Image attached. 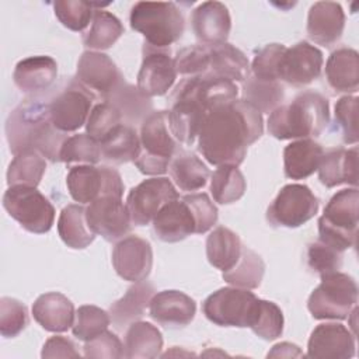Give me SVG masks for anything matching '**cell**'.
I'll list each match as a JSON object with an SVG mask.
<instances>
[{"instance_id": "47", "label": "cell", "mask_w": 359, "mask_h": 359, "mask_svg": "<svg viewBox=\"0 0 359 359\" xmlns=\"http://www.w3.org/2000/svg\"><path fill=\"white\" fill-rule=\"evenodd\" d=\"M122 123L118 109L109 102H100L91 108L86 122V133L101 143L116 126Z\"/></svg>"}, {"instance_id": "31", "label": "cell", "mask_w": 359, "mask_h": 359, "mask_svg": "<svg viewBox=\"0 0 359 359\" xmlns=\"http://www.w3.org/2000/svg\"><path fill=\"white\" fill-rule=\"evenodd\" d=\"M154 292L156 290L151 283L146 280L135 282V285H132L119 300L111 304L109 317L112 324L118 330H122L123 327L142 318Z\"/></svg>"}, {"instance_id": "34", "label": "cell", "mask_w": 359, "mask_h": 359, "mask_svg": "<svg viewBox=\"0 0 359 359\" xmlns=\"http://www.w3.org/2000/svg\"><path fill=\"white\" fill-rule=\"evenodd\" d=\"M105 102L114 105L128 125L142 123L151 112L153 102L137 87L125 80L105 98Z\"/></svg>"}, {"instance_id": "16", "label": "cell", "mask_w": 359, "mask_h": 359, "mask_svg": "<svg viewBox=\"0 0 359 359\" xmlns=\"http://www.w3.org/2000/svg\"><path fill=\"white\" fill-rule=\"evenodd\" d=\"M323 63V52L317 46L300 41L283 52L279 65V80L294 87L309 86L320 77Z\"/></svg>"}, {"instance_id": "44", "label": "cell", "mask_w": 359, "mask_h": 359, "mask_svg": "<svg viewBox=\"0 0 359 359\" xmlns=\"http://www.w3.org/2000/svg\"><path fill=\"white\" fill-rule=\"evenodd\" d=\"M111 323L109 313L93 306L84 304L76 310V318L72 327L73 335L80 341H90L104 332Z\"/></svg>"}, {"instance_id": "25", "label": "cell", "mask_w": 359, "mask_h": 359, "mask_svg": "<svg viewBox=\"0 0 359 359\" xmlns=\"http://www.w3.org/2000/svg\"><path fill=\"white\" fill-rule=\"evenodd\" d=\"M318 180L327 188L348 184L358 185V147L328 149L318 164Z\"/></svg>"}, {"instance_id": "4", "label": "cell", "mask_w": 359, "mask_h": 359, "mask_svg": "<svg viewBox=\"0 0 359 359\" xmlns=\"http://www.w3.org/2000/svg\"><path fill=\"white\" fill-rule=\"evenodd\" d=\"M330 122L328 100L317 91H303L286 105L275 108L266 121L271 136L279 140L311 139Z\"/></svg>"}, {"instance_id": "51", "label": "cell", "mask_w": 359, "mask_h": 359, "mask_svg": "<svg viewBox=\"0 0 359 359\" xmlns=\"http://www.w3.org/2000/svg\"><path fill=\"white\" fill-rule=\"evenodd\" d=\"M177 73L195 77L208 73L210 56H209V46L208 45H192L185 46L178 50L177 56L174 57Z\"/></svg>"}, {"instance_id": "42", "label": "cell", "mask_w": 359, "mask_h": 359, "mask_svg": "<svg viewBox=\"0 0 359 359\" xmlns=\"http://www.w3.org/2000/svg\"><path fill=\"white\" fill-rule=\"evenodd\" d=\"M245 189V178L236 165H217V168L210 175V194L213 201L220 205H230L237 202L244 195Z\"/></svg>"}, {"instance_id": "40", "label": "cell", "mask_w": 359, "mask_h": 359, "mask_svg": "<svg viewBox=\"0 0 359 359\" xmlns=\"http://www.w3.org/2000/svg\"><path fill=\"white\" fill-rule=\"evenodd\" d=\"M123 25L118 17L107 10L97 8L90 29L83 34V43L94 50L111 48L123 34Z\"/></svg>"}, {"instance_id": "1", "label": "cell", "mask_w": 359, "mask_h": 359, "mask_svg": "<svg viewBox=\"0 0 359 359\" xmlns=\"http://www.w3.org/2000/svg\"><path fill=\"white\" fill-rule=\"evenodd\" d=\"M262 132V114L243 100H233L208 112L198 135V151L213 165L238 167Z\"/></svg>"}, {"instance_id": "52", "label": "cell", "mask_w": 359, "mask_h": 359, "mask_svg": "<svg viewBox=\"0 0 359 359\" xmlns=\"http://www.w3.org/2000/svg\"><path fill=\"white\" fill-rule=\"evenodd\" d=\"M358 97L344 95L335 104V123L346 144L358 143Z\"/></svg>"}, {"instance_id": "50", "label": "cell", "mask_w": 359, "mask_h": 359, "mask_svg": "<svg viewBox=\"0 0 359 359\" xmlns=\"http://www.w3.org/2000/svg\"><path fill=\"white\" fill-rule=\"evenodd\" d=\"M28 325L27 307L17 299H0V334L4 338H14Z\"/></svg>"}, {"instance_id": "36", "label": "cell", "mask_w": 359, "mask_h": 359, "mask_svg": "<svg viewBox=\"0 0 359 359\" xmlns=\"http://www.w3.org/2000/svg\"><path fill=\"white\" fill-rule=\"evenodd\" d=\"M101 158L114 164L135 161L140 154V137L130 125L121 123L101 143Z\"/></svg>"}, {"instance_id": "11", "label": "cell", "mask_w": 359, "mask_h": 359, "mask_svg": "<svg viewBox=\"0 0 359 359\" xmlns=\"http://www.w3.org/2000/svg\"><path fill=\"white\" fill-rule=\"evenodd\" d=\"M70 196L79 203H91L107 195L122 198L123 182L121 174L108 165L83 164L72 167L66 177Z\"/></svg>"}, {"instance_id": "15", "label": "cell", "mask_w": 359, "mask_h": 359, "mask_svg": "<svg viewBox=\"0 0 359 359\" xmlns=\"http://www.w3.org/2000/svg\"><path fill=\"white\" fill-rule=\"evenodd\" d=\"M86 220L95 236L107 241L123 238L130 231V216L122 198L107 195L91 202L86 209Z\"/></svg>"}, {"instance_id": "46", "label": "cell", "mask_w": 359, "mask_h": 359, "mask_svg": "<svg viewBox=\"0 0 359 359\" xmlns=\"http://www.w3.org/2000/svg\"><path fill=\"white\" fill-rule=\"evenodd\" d=\"M101 160V147L97 140H94L87 133H77L67 137L63 143L60 151V161L66 164L84 163L97 164Z\"/></svg>"}, {"instance_id": "2", "label": "cell", "mask_w": 359, "mask_h": 359, "mask_svg": "<svg viewBox=\"0 0 359 359\" xmlns=\"http://www.w3.org/2000/svg\"><path fill=\"white\" fill-rule=\"evenodd\" d=\"M6 137L13 154L36 150L52 163L60 161L65 132L55 128L49 116V102L35 97L15 107L6 122Z\"/></svg>"}, {"instance_id": "56", "label": "cell", "mask_w": 359, "mask_h": 359, "mask_svg": "<svg viewBox=\"0 0 359 359\" xmlns=\"http://www.w3.org/2000/svg\"><path fill=\"white\" fill-rule=\"evenodd\" d=\"M266 356L268 358H302L303 352L294 344L280 342V344L273 345Z\"/></svg>"}, {"instance_id": "43", "label": "cell", "mask_w": 359, "mask_h": 359, "mask_svg": "<svg viewBox=\"0 0 359 359\" xmlns=\"http://www.w3.org/2000/svg\"><path fill=\"white\" fill-rule=\"evenodd\" d=\"M46 170L45 158L36 150H24L14 154L8 170H7V184L13 185H27L36 187Z\"/></svg>"}, {"instance_id": "39", "label": "cell", "mask_w": 359, "mask_h": 359, "mask_svg": "<svg viewBox=\"0 0 359 359\" xmlns=\"http://www.w3.org/2000/svg\"><path fill=\"white\" fill-rule=\"evenodd\" d=\"M264 272L265 264L262 258L251 248L243 245L238 261L233 268L224 271L222 278L231 286L252 290L261 285Z\"/></svg>"}, {"instance_id": "20", "label": "cell", "mask_w": 359, "mask_h": 359, "mask_svg": "<svg viewBox=\"0 0 359 359\" xmlns=\"http://www.w3.org/2000/svg\"><path fill=\"white\" fill-rule=\"evenodd\" d=\"M112 265L115 272L125 280H144L153 266V251L147 240L139 236L121 238L112 250Z\"/></svg>"}, {"instance_id": "10", "label": "cell", "mask_w": 359, "mask_h": 359, "mask_svg": "<svg viewBox=\"0 0 359 359\" xmlns=\"http://www.w3.org/2000/svg\"><path fill=\"white\" fill-rule=\"evenodd\" d=\"M3 208L29 233H48L55 222L53 205L36 187H8L3 195Z\"/></svg>"}, {"instance_id": "41", "label": "cell", "mask_w": 359, "mask_h": 359, "mask_svg": "<svg viewBox=\"0 0 359 359\" xmlns=\"http://www.w3.org/2000/svg\"><path fill=\"white\" fill-rule=\"evenodd\" d=\"M285 97L283 87L279 81L259 80L250 76L241 88V100L254 107L261 114H271L278 108Z\"/></svg>"}, {"instance_id": "17", "label": "cell", "mask_w": 359, "mask_h": 359, "mask_svg": "<svg viewBox=\"0 0 359 359\" xmlns=\"http://www.w3.org/2000/svg\"><path fill=\"white\" fill-rule=\"evenodd\" d=\"M177 74L174 57L170 56V50L144 43L136 87L146 97L164 95L172 87Z\"/></svg>"}, {"instance_id": "27", "label": "cell", "mask_w": 359, "mask_h": 359, "mask_svg": "<svg viewBox=\"0 0 359 359\" xmlns=\"http://www.w3.org/2000/svg\"><path fill=\"white\" fill-rule=\"evenodd\" d=\"M57 77V63L46 55L28 56L20 60L13 72L17 88L25 94H35L50 87Z\"/></svg>"}, {"instance_id": "6", "label": "cell", "mask_w": 359, "mask_h": 359, "mask_svg": "<svg viewBox=\"0 0 359 359\" xmlns=\"http://www.w3.org/2000/svg\"><path fill=\"white\" fill-rule=\"evenodd\" d=\"M358 188H345L332 195L318 219V240L345 251L355 245L359 216Z\"/></svg>"}, {"instance_id": "55", "label": "cell", "mask_w": 359, "mask_h": 359, "mask_svg": "<svg viewBox=\"0 0 359 359\" xmlns=\"http://www.w3.org/2000/svg\"><path fill=\"white\" fill-rule=\"evenodd\" d=\"M74 342L62 335L50 337L42 348L41 356L45 358H80V352L76 349Z\"/></svg>"}, {"instance_id": "24", "label": "cell", "mask_w": 359, "mask_h": 359, "mask_svg": "<svg viewBox=\"0 0 359 359\" xmlns=\"http://www.w3.org/2000/svg\"><path fill=\"white\" fill-rule=\"evenodd\" d=\"M345 27V14L339 3L317 1L307 15V35L318 45L331 46L339 41Z\"/></svg>"}, {"instance_id": "14", "label": "cell", "mask_w": 359, "mask_h": 359, "mask_svg": "<svg viewBox=\"0 0 359 359\" xmlns=\"http://www.w3.org/2000/svg\"><path fill=\"white\" fill-rule=\"evenodd\" d=\"M94 94H91L76 79L59 90L49 101V116L60 132H74L80 129L91 112Z\"/></svg>"}, {"instance_id": "13", "label": "cell", "mask_w": 359, "mask_h": 359, "mask_svg": "<svg viewBox=\"0 0 359 359\" xmlns=\"http://www.w3.org/2000/svg\"><path fill=\"white\" fill-rule=\"evenodd\" d=\"M180 198L174 184L165 177H151L133 187L126 198L130 222L146 226L153 222L158 210L172 199Z\"/></svg>"}, {"instance_id": "32", "label": "cell", "mask_w": 359, "mask_h": 359, "mask_svg": "<svg viewBox=\"0 0 359 359\" xmlns=\"http://www.w3.org/2000/svg\"><path fill=\"white\" fill-rule=\"evenodd\" d=\"M210 63L209 69L213 76L227 79L230 81L244 83L251 73L247 56L234 45L224 42L209 46Z\"/></svg>"}, {"instance_id": "12", "label": "cell", "mask_w": 359, "mask_h": 359, "mask_svg": "<svg viewBox=\"0 0 359 359\" xmlns=\"http://www.w3.org/2000/svg\"><path fill=\"white\" fill-rule=\"evenodd\" d=\"M318 212V199L304 184H287L266 209V220L273 227L296 229Z\"/></svg>"}, {"instance_id": "28", "label": "cell", "mask_w": 359, "mask_h": 359, "mask_svg": "<svg viewBox=\"0 0 359 359\" xmlns=\"http://www.w3.org/2000/svg\"><path fill=\"white\" fill-rule=\"evenodd\" d=\"M208 112L195 101L184 97L171 98L168 126L175 140L191 146L199 135Z\"/></svg>"}, {"instance_id": "9", "label": "cell", "mask_w": 359, "mask_h": 359, "mask_svg": "<svg viewBox=\"0 0 359 359\" xmlns=\"http://www.w3.org/2000/svg\"><path fill=\"white\" fill-rule=\"evenodd\" d=\"M258 302L259 299L248 289L222 287L205 299L202 311L216 325L251 328L258 313Z\"/></svg>"}, {"instance_id": "35", "label": "cell", "mask_w": 359, "mask_h": 359, "mask_svg": "<svg viewBox=\"0 0 359 359\" xmlns=\"http://www.w3.org/2000/svg\"><path fill=\"white\" fill-rule=\"evenodd\" d=\"M125 358L151 359L160 355L163 348V335L160 330L147 321H135L129 324L125 332Z\"/></svg>"}, {"instance_id": "29", "label": "cell", "mask_w": 359, "mask_h": 359, "mask_svg": "<svg viewBox=\"0 0 359 359\" xmlns=\"http://www.w3.org/2000/svg\"><path fill=\"white\" fill-rule=\"evenodd\" d=\"M325 79L335 93H356L359 88V55L352 48H338L325 63Z\"/></svg>"}, {"instance_id": "54", "label": "cell", "mask_w": 359, "mask_h": 359, "mask_svg": "<svg viewBox=\"0 0 359 359\" xmlns=\"http://www.w3.org/2000/svg\"><path fill=\"white\" fill-rule=\"evenodd\" d=\"M86 358L95 359H119L125 356V348L121 339L111 331L105 330L95 338L86 341L84 346Z\"/></svg>"}, {"instance_id": "5", "label": "cell", "mask_w": 359, "mask_h": 359, "mask_svg": "<svg viewBox=\"0 0 359 359\" xmlns=\"http://www.w3.org/2000/svg\"><path fill=\"white\" fill-rule=\"evenodd\" d=\"M129 22L147 45L158 49L177 42L185 29L184 15L172 1H137L130 10Z\"/></svg>"}, {"instance_id": "19", "label": "cell", "mask_w": 359, "mask_h": 359, "mask_svg": "<svg viewBox=\"0 0 359 359\" xmlns=\"http://www.w3.org/2000/svg\"><path fill=\"white\" fill-rule=\"evenodd\" d=\"M238 88L237 86L212 73H205L202 76L184 79L174 90L172 97H184L198 102L206 112L212 111L217 105L237 100Z\"/></svg>"}, {"instance_id": "3", "label": "cell", "mask_w": 359, "mask_h": 359, "mask_svg": "<svg viewBox=\"0 0 359 359\" xmlns=\"http://www.w3.org/2000/svg\"><path fill=\"white\" fill-rule=\"evenodd\" d=\"M217 222V208L206 194H188L165 203L153 219V233L164 243L209 231Z\"/></svg>"}, {"instance_id": "22", "label": "cell", "mask_w": 359, "mask_h": 359, "mask_svg": "<svg viewBox=\"0 0 359 359\" xmlns=\"http://www.w3.org/2000/svg\"><path fill=\"white\" fill-rule=\"evenodd\" d=\"M150 317L165 328L188 325L196 313V303L180 290H161L154 293L149 304Z\"/></svg>"}, {"instance_id": "18", "label": "cell", "mask_w": 359, "mask_h": 359, "mask_svg": "<svg viewBox=\"0 0 359 359\" xmlns=\"http://www.w3.org/2000/svg\"><path fill=\"white\" fill-rule=\"evenodd\" d=\"M76 80L91 94H97L105 100L123 81V77L108 55L86 50L79 57Z\"/></svg>"}, {"instance_id": "8", "label": "cell", "mask_w": 359, "mask_h": 359, "mask_svg": "<svg viewBox=\"0 0 359 359\" xmlns=\"http://www.w3.org/2000/svg\"><path fill=\"white\" fill-rule=\"evenodd\" d=\"M358 303V285L344 272L321 275L320 285L311 292L307 309L316 320H344Z\"/></svg>"}, {"instance_id": "21", "label": "cell", "mask_w": 359, "mask_h": 359, "mask_svg": "<svg viewBox=\"0 0 359 359\" xmlns=\"http://www.w3.org/2000/svg\"><path fill=\"white\" fill-rule=\"evenodd\" d=\"M307 356L349 359L355 356V334L341 323L318 324L310 334Z\"/></svg>"}, {"instance_id": "38", "label": "cell", "mask_w": 359, "mask_h": 359, "mask_svg": "<svg viewBox=\"0 0 359 359\" xmlns=\"http://www.w3.org/2000/svg\"><path fill=\"white\" fill-rule=\"evenodd\" d=\"M57 233L62 241L74 250L88 247L95 238L87 224L86 209L79 203H70L62 209L57 220Z\"/></svg>"}, {"instance_id": "49", "label": "cell", "mask_w": 359, "mask_h": 359, "mask_svg": "<svg viewBox=\"0 0 359 359\" xmlns=\"http://www.w3.org/2000/svg\"><path fill=\"white\" fill-rule=\"evenodd\" d=\"M286 46L282 43H268L255 52L251 63L252 76L259 80L279 81V65Z\"/></svg>"}, {"instance_id": "30", "label": "cell", "mask_w": 359, "mask_h": 359, "mask_svg": "<svg viewBox=\"0 0 359 359\" xmlns=\"http://www.w3.org/2000/svg\"><path fill=\"white\" fill-rule=\"evenodd\" d=\"M324 149L313 139H299L283 149V171L290 180H304L318 168Z\"/></svg>"}, {"instance_id": "23", "label": "cell", "mask_w": 359, "mask_h": 359, "mask_svg": "<svg viewBox=\"0 0 359 359\" xmlns=\"http://www.w3.org/2000/svg\"><path fill=\"white\" fill-rule=\"evenodd\" d=\"M195 36L208 46L224 43L231 29L227 7L220 1H203L191 14Z\"/></svg>"}, {"instance_id": "7", "label": "cell", "mask_w": 359, "mask_h": 359, "mask_svg": "<svg viewBox=\"0 0 359 359\" xmlns=\"http://www.w3.org/2000/svg\"><path fill=\"white\" fill-rule=\"evenodd\" d=\"M140 154L133 161L144 175H161L178 150L168 126V111H153L140 126Z\"/></svg>"}, {"instance_id": "33", "label": "cell", "mask_w": 359, "mask_h": 359, "mask_svg": "<svg viewBox=\"0 0 359 359\" xmlns=\"http://www.w3.org/2000/svg\"><path fill=\"white\" fill-rule=\"evenodd\" d=\"M168 171L174 184L187 192L203 188L210 177L208 165L194 153L178 149L170 161Z\"/></svg>"}, {"instance_id": "37", "label": "cell", "mask_w": 359, "mask_h": 359, "mask_svg": "<svg viewBox=\"0 0 359 359\" xmlns=\"http://www.w3.org/2000/svg\"><path fill=\"white\" fill-rule=\"evenodd\" d=\"M240 237L224 226H217L206 238V257L212 266L227 271L234 266L241 254Z\"/></svg>"}, {"instance_id": "53", "label": "cell", "mask_w": 359, "mask_h": 359, "mask_svg": "<svg viewBox=\"0 0 359 359\" xmlns=\"http://www.w3.org/2000/svg\"><path fill=\"white\" fill-rule=\"evenodd\" d=\"M342 251L317 240L307 247V264L316 273L327 275L335 272L342 265Z\"/></svg>"}, {"instance_id": "48", "label": "cell", "mask_w": 359, "mask_h": 359, "mask_svg": "<svg viewBox=\"0 0 359 359\" xmlns=\"http://www.w3.org/2000/svg\"><path fill=\"white\" fill-rule=\"evenodd\" d=\"M251 331L265 341L279 338L283 332V314L278 304L259 299L258 313L254 324L251 325Z\"/></svg>"}, {"instance_id": "45", "label": "cell", "mask_w": 359, "mask_h": 359, "mask_svg": "<svg viewBox=\"0 0 359 359\" xmlns=\"http://www.w3.org/2000/svg\"><path fill=\"white\" fill-rule=\"evenodd\" d=\"M53 11L56 18L70 31H84L95 11L93 1L80 0H56L53 3Z\"/></svg>"}, {"instance_id": "26", "label": "cell", "mask_w": 359, "mask_h": 359, "mask_svg": "<svg viewBox=\"0 0 359 359\" xmlns=\"http://www.w3.org/2000/svg\"><path fill=\"white\" fill-rule=\"evenodd\" d=\"M34 320L49 332H65L73 327L74 306L65 294L48 292L36 297L32 304Z\"/></svg>"}]
</instances>
